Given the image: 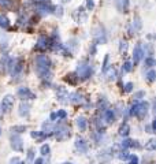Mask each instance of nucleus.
I'll list each match as a JSON object with an SVG mask.
<instances>
[{"mask_svg":"<svg viewBox=\"0 0 156 164\" xmlns=\"http://www.w3.org/2000/svg\"><path fill=\"white\" fill-rule=\"evenodd\" d=\"M51 59L47 55H39L34 60V70L41 80H51Z\"/></svg>","mask_w":156,"mask_h":164,"instance_id":"f257e3e1","label":"nucleus"},{"mask_svg":"<svg viewBox=\"0 0 156 164\" xmlns=\"http://www.w3.org/2000/svg\"><path fill=\"white\" fill-rule=\"evenodd\" d=\"M148 109H149V105H148L147 101L137 100L133 105H131L130 114L134 115V116H138V118H144V116L148 114Z\"/></svg>","mask_w":156,"mask_h":164,"instance_id":"f03ea898","label":"nucleus"},{"mask_svg":"<svg viewBox=\"0 0 156 164\" xmlns=\"http://www.w3.org/2000/svg\"><path fill=\"white\" fill-rule=\"evenodd\" d=\"M75 75H77L78 81H86L88 78H91V75H92V66L88 62H81L77 67Z\"/></svg>","mask_w":156,"mask_h":164,"instance_id":"7ed1b4c3","label":"nucleus"},{"mask_svg":"<svg viewBox=\"0 0 156 164\" xmlns=\"http://www.w3.org/2000/svg\"><path fill=\"white\" fill-rule=\"evenodd\" d=\"M7 68L10 70L12 78L14 77H19V75L22 74V70H23V60L21 59V57H17V59H14V60H10L8 62V67H7Z\"/></svg>","mask_w":156,"mask_h":164,"instance_id":"20e7f679","label":"nucleus"},{"mask_svg":"<svg viewBox=\"0 0 156 164\" xmlns=\"http://www.w3.org/2000/svg\"><path fill=\"white\" fill-rule=\"evenodd\" d=\"M14 107V96L12 94H6L2 100V104H0V108H2L3 114H8L10 111Z\"/></svg>","mask_w":156,"mask_h":164,"instance_id":"39448f33","label":"nucleus"},{"mask_svg":"<svg viewBox=\"0 0 156 164\" xmlns=\"http://www.w3.org/2000/svg\"><path fill=\"white\" fill-rule=\"evenodd\" d=\"M55 135H56V138L59 141H63V139H67L69 137H70V129H69V126L66 125H59L56 129H55Z\"/></svg>","mask_w":156,"mask_h":164,"instance_id":"423d86ee","label":"nucleus"},{"mask_svg":"<svg viewBox=\"0 0 156 164\" xmlns=\"http://www.w3.org/2000/svg\"><path fill=\"white\" fill-rule=\"evenodd\" d=\"M18 96L22 100H34V98H36V94L26 86H22L18 89Z\"/></svg>","mask_w":156,"mask_h":164,"instance_id":"0eeeda50","label":"nucleus"},{"mask_svg":"<svg viewBox=\"0 0 156 164\" xmlns=\"http://www.w3.org/2000/svg\"><path fill=\"white\" fill-rule=\"evenodd\" d=\"M36 48L37 51H45L48 49V48H51V41L48 37L45 36H40L39 37V40H37V44H36Z\"/></svg>","mask_w":156,"mask_h":164,"instance_id":"6e6552de","label":"nucleus"},{"mask_svg":"<svg viewBox=\"0 0 156 164\" xmlns=\"http://www.w3.org/2000/svg\"><path fill=\"white\" fill-rule=\"evenodd\" d=\"M11 148L17 152H22L23 150V144H22V138L19 134H14L11 135Z\"/></svg>","mask_w":156,"mask_h":164,"instance_id":"1a4fd4ad","label":"nucleus"},{"mask_svg":"<svg viewBox=\"0 0 156 164\" xmlns=\"http://www.w3.org/2000/svg\"><path fill=\"white\" fill-rule=\"evenodd\" d=\"M74 19L77 20V23H85L88 19V14H86L84 7H79L77 8V11L74 12Z\"/></svg>","mask_w":156,"mask_h":164,"instance_id":"9d476101","label":"nucleus"},{"mask_svg":"<svg viewBox=\"0 0 156 164\" xmlns=\"http://www.w3.org/2000/svg\"><path fill=\"white\" fill-rule=\"evenodd\" d=\"M56 96H58V100L60 102H63V104H66V102L70 101V94H69V92L66 90V88L63 86H59L58 90H56Z\"/></svg>","mask_w":156,"mask_h":164,"instance_id":"9b49d317","label":"nucleus"},{"mask_svg":"<svg viewBox=\"0 0 156 164\" xmlns=\"http://www.w3.org/2000/svg\"><path fill=\"white\" fill-rule=\"evenodd\" d=\"M75 149H77L79 153L88 152V142H86V139L82 138V137H78V138L75 139Z\"/></svg>","mask_w":156,"mask_h":164,"instance_id":"f8f14e48","label":"nucleus"},{"mask_svg":"<svg viewBox=\"0 0 156 164\" xmlns=\"http://www.w3.org/2000/svg\"><path fill=\"white\" fill-rule=\"evenodd\" d=\"M144 49H143V47L138 44V45L134 48V51H133V60H134V64H137L138 62H140L141 59L144 57Z\"/></svg>","mask_w":156,"mask_h":164,"instance_id":"ddd939ff","label":"nucleus"},{"mask_svg":"<svg viewBox=\"0 0 156 164\" xmlns=\"http://www.w3.org/2000/svg\"><path fill=\"white\" fill-rule=\"evenodd\" d=\"M30 114V105L27 104V102L22 101L19 105V115L22 116V118H25V116H29Z\"/></svg>","mask_w":156,"mask_h":164,"instance_id":"4468645a","label":"nucleus"},{"mask_svg":"<svg viewBox=\"0 0 156 164\" xmlns=\"http://www.w3.org/2000/svg\"><path fill=\"white\" fill-rule=\"evenodd\" d=\"M69 98H70V101L74 102V104H82V102H84V96H82L81 93H78V92L71 93Z\"/></svg>","mask_w":156,"mask_h":164,"instance_id":"2eb2a0df","label":"nucleus"},{"mask_svg":"<svg viewBox=\"0 0 156 164\" xmlns=\"http://www.w3.org/2000/svg\"><path fill=\"white\" fill-rule=\"evenodd\" d=\"M104 119L107 123H112L115 121V112L114 109H104Z\"/></svg>","mask_w":156,"mask_h":164,"instance_id":"dca6fc26","label":"nucleus"},{"mask_svg":"<svg viewBox=\"0 0 156 164\" xmlns=\"http://www.w3.org/2000/svg\"><path fill=\"white\" fill-rule=\"evenodd\" d=\"M77 126L81 131H85L86 127H88V121H86L85 116H78L77 118Z\"/></svg>","mask_w":156,"mask_h":164,"instance_id":"f3484780","label":"nucleus"},{"mask_svg":"<svg viewBox=\"0 0 156 164\" xmlns=\"http://www.w3.org/2000/svg\"><path fill=\"white\" fill-rule=\"evenodd\" d=\"M95 37H96V41L97 43H102V44H104L107 41V37H106V33H104V30L102 29L100 32H97L95 34Z\"/></svg>","mask_w":156,"mask_h":164,"instance_id":"a211bd4d","label":"nucleus"},{"mask_svg":"<svg viewBox=\"0 0 156 164\" xmlns=\"http://www.w3.org/2000/svg\"><path fill=\"white\" fill-rule=\"evenodd\" d=\"M129 133H130L129 125H127V123H123V125L121 126V129H119V134L122 137H127V135H129Z\"/></svg>","mask_w":156,"mask_h":164,"instance_id":"6ab92c4d","label":"nucleus"},{"mask_svg":"<svg viewBox=\"0 0 156 164\" xmlns=\"http://www.w3.org/2000/svg\"><path fill=\"white\" fill-rule=\"evenodd\" d=\"M0 27H3V29H8L10 27V20L6 15H0Z\"/></svg>","mask_w":156,"mask_h":164,"instance_id":"aec40b11","label":"nucleus"},{"mask_svg":"<svg viewBox=\"0 0 156 164\" xmlns=\"http://www.w3.org/2000/svg\"><path fill=\"white\" fill-rule=\"evenodd\" d=\"M104 73H107V78L111 81V80H115V77H116V71H115V68H114L112 66H111L110 68H107Z\"/></svg>","mask_w":156,"mask_h":164,"instance_id":"412c9836","label":"nucleus"},{"mask_svg":"<svg viewBox=\"0 0 156 164\" xmlns=\"http://www.w3.org/2000/svg\"><path fill=\"white\" fill-rule=\"evenodd\" d=\"M8 62H10L8 56H7V55H4V56H3V59L0 60V70H2V71H6L7 67H8Z\"/></svg>","mask_w":156,"mask_h":164,"instance_id":"4be33fe9","label":"nucleus"},{"mask_svg":"<svg viewBox=\"0 0 156 164\" xmlns=\"http://www.w3.org/2000/svg\"><path fill=\"white\" fill-rule=\"evenodd\" d=\"M140 29H141V20H140V18H136V20H133V29H131V34L138 32Z\"/></svg>","mask_w":156,"mask_h":164,"instance_id":"5701e85b","label":"nucleus"},{"mask_svg":"<svg viewBox=\"0 0 156 164\" xmlns=\"http://www.w3.org/2000/svg\"><path fill=\"white\" fill-rule=\"evenodd\" d=\"M66 81L70 82L71 85H75L78 82V78H77V75H75V74H69L67 77H66Z\"/></svg>","mask_w":156,"mask_h":164,"instance_id":"b1692460","label":"nucleus"},{"mask_svg":"<svg viewBox=\"0 0 156 164\" xmlns=\"http://www.w3.org/2000/svg\"><path fill=\"white\" fill-rule=\"evenodd\" d=\"M127 47H129V45H127V43H126V41H121L119 51H121V53H122L123 56H125V55H126V52H127Z\"/></svg>","mask_w":156,"mask_h":164,"instance_id":"393cba45","label":"nucleus"},{"mask_svg":"<svg viewBox=\"0 0 156 164\" xmlns=\"http://www.w3.org/2000/svg\"><path fill=\"white\" fill-rule=\"evenodd\" d=\"M50 145L48 144H44L43 146H41V149H40V152H41V155L43 156H47V155H50Z\"/></svg>","mask_w":156,"mask_h":164,"instance_id":"a878e982","label":"nucleus"},{"mask_svg":"<svg viewBox=\"0 0 156 164\" xmlns=\"http://www.w3.org/2000/svg\"><path fill=\"white\" fill-rule=\"evenodd\" d=\"M154 64H155V60H154V57H152V56H148V57H145V67L151 68V67H154Z\"/></svg>","mask_w":156,"mask_h":164,"instance_id":"bb28decb","label":"nucleus"},{"mask_svg":"<svg viewBox=\"0 0 156 164\" xmlns=\"http://www.w3.org/2000/svg\"><path fill=\"white\" fill-rule=\"evenodd\" d=\"M129 152H127V150L126 149H123V150H121V152H119V155H118V157H119V159L121 160H127V159H129Z\"/></svg>","mask_w":156,"mask_h":164,"instance_id":"cd10ccee","label":"nucleus"},{"mask_svg":"<svg viewBox=\"0 0 156 164\" xmlns=\"http://www.w3.org/2000/svg\"><path fill=\"white\" fill-rule=\"evenodd\" d=\"M155 75H156V74H155V71L151 68V70L147 73V75H145V77H147V80L149 81V82H154V81H155Z\"/></svg>","mask_w":156,"mask_h":164,"instance_id":"c85d7f7f","label":"nucleus"},{"mask_svg":"<svg viewBox=\"0 0 156 164\" xmlns=\"http://www.w3.org/2000/svg\"><path fill=\"white\" fill-rule=\"evenodd\" d=\"M12 131H15L17 134H21V133H23L26 130L25 126H14V127H11Z\"/></svg>","mask_w":156,"mask_h":164,"instance_id":"c756f323","label":"nucleus"},{"mask_svg":"<svg viewBox=\"0 0 156 164\" xmlns=\"http://www.w3.org/2000/svg\"><path fill=\"white\" fill-rule=\"evenodd\" d=\"M131 63L130 62H125V64H123V67H122V71H125V73H130L131 71Z\"/></svg>","mask_w":156,"mask_h":164,"instance_id":"7c9ffc66","label":"nucleus"},{"mask_svg":"<svg viewBox=\"0 0 156 164\" xmlns=\"http://www.w3.org/2000/svg\"><path fill=\"white\" fill-rule=\"evenodd\" d=\"M66 116H67V114H66L64 109H59V111L56 112V118H58V119H62V121H63Z\"/></svg>","mask_w":156,"mask_h":164,"instance_id":"2f4dec72","label":"nucleus"},{"mask_svg":"<svg viewBox=\"0 0 156 164\" xmlns=\"http://www.w3.org/2000/svg\"><path fill=\"white\" fill-rule=\"evenodd\" d=\"M127 160H129V164H138V156L136 155H130Z\"/></svg>","mask_w":156,"mask_h":164,"instance_id":"473e14b6","label":"nucleus"},{"mask_svg":"<svg viewBox=\"0 0 156 164\" xmlns=\"http://www.w3.org/2000/svg\"><path fill=\"white\" fill-rule=\"evenodd\" d=\"M143 97H145V92L144 90H138V92L134 93V98H136V100H141Z\"/></svg>","mask_w":156,"mask_h":164,"instance_id":"72a5a7b5","label":"nucleus"},{"mask_svg":"<svg viewBox=\"0 0 156 164\" xmlns=\"http://www.w3.org/2000/svg\"><path fill=\"white\" fill-rule=\"evenodd\" d=\"M34 160V152L33 149H29V152H27V162L26 163H33Z\"/></svg>","mask_w":156,"mask_h":164,"instance_id":"f704fd0d","label":"nucleus"},{"mask_svg":"<svg viewBox=\"0 0 156 164\" xmlns=\"http://www.w3.org/2000/svg\"><path fill=\"white\" fill-rule=\"evenodd\" d=\"M107 104H108V102H107V100L103 97L102 100L99 101V109H103V111H104V109H106V107H107Z\"/></svg>","mask_w":156,"mask_h":164,"instance_id":"c9c22d12","label":"nucleus"},{"mask_svg":"<svg viewBox=\"0 0 156 164\" xmlns=\"http://www.w3.org/2000/svg\"><path fill=\"white\" fill-rule=\"evenodd\" d=\"M155 139H151L149 142L147 144V145H145V149H148V150H155Z\"/></svg>","mask_w":156,"mask_h":164,"instance_id":"e433bc0d","label":"nucleus"},{"mask_svg":"<svg viewBox=\"0 0 156 164\" xmlns=\"http://www.w3.org/2000/svg\"><path fill=\"white\" fill-rule=\"evenodd\" d=\"M130 141H131V139H123L122 144H121V148H122V149L130 148Z\"/></svg>","mask_w":156,"mask_h":164,"instance_id":"4c0bfd02","label":"nucleus"},{"mask_svg":"<svg viewBox=\"0 0 156 164\" xmlns=\"http://www.w3.org/2000/svg\"><path fill=\"white\" fill-rule=\"evenodd\" d=\"M69 48H73V51H75L77 49V40H70V43H69V45H67V49Z\"/></svg>","mask_w":156,"mask_h":164,"instance_id":"58836bf2","label":"nucleus"},{"mask_svg":"<svg viewBox=\"0 0 156 164\" xmlns=\"http://www.w3.org/2000/svg\"><path fill=\"white\" fill-rule=\"evenodd\" d=\"M10 164H25V163H23L19 157H12V159L10 160Z\"/></svg>","mask_w":156,"mask_h":164,"instance_id":"ea45409f","label":"nucleus"},{"mask_svg":"<svg viewBox=\"0 0 156 164\" xmlns=\"http://www.w3.org/2000/svg\"><path fill=\"white\" fill-rule=\"evenodd\" d=\"M0 6H3L4 8L11 6V0H0Z\"/></svg>","mask_w":156,"mask_h":164,"instance_id":"a19ab883","label":"nucleus"},{"mask_svg":"<svg viewBox=\"0 0 156 164\" xmlns=\"http://www.w3.org/2000/svg\"><path fill=\"white\" fill-rule=\"evenodd\" d=\"M131 90H133V84H131V82H127V84L125 85V92L129 93V92H131Z\"/></svg>","mask_w":156,"mask_h":164,"instance_id":"79ce46f5","label":"nucleus"},{"mask_svg":"<svg viewBox=\"0 0 156 164\" xmlns=\"http://www.w3.org/2000/svg\"><path fill=\"white\" fill-rule=\"evenodd\" d=\"M86 8L88 10L95 8V2H93V0H86Z\"/></svg>","mask_w":156,"mask_h":164,"instance_id":"37998d69","label":"nucleus"},{"mask_svg":"<svg viewBox=\"0 0 156 164\" xmlns=\"http://www.w3.org/2000/svg\"><path fill=\"white\" fill-rule=\"evenodd\" d=\"M108 59H110V56L107 55L106 59H104V63H103V71H106L107 68H108Z\"/></svg>","mask_w":156,"mask_h":164,"instance_id":"c03bdc74","label":"nucleus"},{"mask_svg":"<svg viewBox=\"0 0 156 164\" xmlns=\"http://www.w3.org/2000/svg\"><path fill=\"white\" fill-rule=\"evenodd\" d=\"M33 164H44L43 157H39V159H34V160H33Z\"/></svg>","mask_w":156,"mask_h":164,"instance_id":"a18cd8bd","label":"nucleus"},{"mask_svg":"<svg viewBox=\"0 0 156 164\" xmlns=\"http://www.w3.org/2000/svg\"><path fill=\"white\" fill-rule=\"evenodd\" d=\"M36 3H51V0H36Z\"/></svg>","mask_w":156,"mask_h":164,"instance_id":"49530a36","label":"nucleus"},{"mask_svg":"<svg viewBox=\"0 0 156 164\" xmlns=\"http://www.w3.org/2000/svg\"><path fill=\"white\" fill-rule=\"evenodd\" d=\"M51 119H52V121H55V119H56V112H52V114H51Z\"/></svg>","mask_w":156,"mask_h":164,"instance_id":"de8ad7c7","label":"nucleus"},{"mask_svg":"<svg viewBox=\"0 0 156 164\" xmlns=\"http://www.w3.org/2000/svg\"><path fill=\"white\" fill-rule=\"evenodd\" d=\"M62 2H64V3H66V2H70V0H62Z\"/></svg>","mask_w":156,"mask_h":164,"instance_id":"09e8293b","label":"nucleus"},{"mask_svg":"<svg viewBox=\"0 0 156 164\" xmlns=\"http://www.w3.org/2000/svg\"><path fill=\"white\" fill-rule=\"evenodd\" d=\"M62 164H73V163H62Z\"/></svg>","mask_w":156,"mask_h":164,"instance_id":"8fccbe9b","label":"nucleus"},{"mask_svg":"<svg viewBox=\"0 0 156 164\" xmlns=\"http://www.w3.org/2000/svg\"><path fill=\"white\" fill-rule=\"evenodd\" d=\"M0 135H2V129H0Z\"/></svg>","mask_w":156,"mask_h":164,"instance_id":"3c124183","label":"nucleus"}]
</instances>
